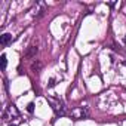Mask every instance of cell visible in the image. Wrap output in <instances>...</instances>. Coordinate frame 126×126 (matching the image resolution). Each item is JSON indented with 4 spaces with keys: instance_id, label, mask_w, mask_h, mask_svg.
I'll return each mask as SVG.
<instances>
[{
    "instance_id": "3957f363",
    "label": "cell",
    "mask_w": 126,
    "mask_h": 126,
    "mask_svg": "<svg viewBox=\"0 0 126 126\" xmlns=\"http://www.w3.org/2000/svg\"><path fill=\"white\" fill-rule=\"evenodd\" d=\"M70 116H71L74 120H82V119H86V117L89 116V113H88V108H86V107H76V108L71 110Z\"/></svg>"
},
{
    "instance_id": "52a82bcc",
    "label": "cell",
    "mask_w": 126,
    "mask_h": 126,
    "mask_svg": "<svg viewBox=\"0 0 126 126\" xmlns=\"http://www.w3.org/2000/svg\"><path fill=\"white\" fill-rule=\"evenodd\" d=\"M0 62H2V70H5L6 65H8V59H6V55H5V53L0 56Z\"/></svg>"
},
{
    "instance_id": "9c48e42d",
    "label": "cell",
    "mask_w": 126,
    "mask_h": 126,
    "mask_svg": "<svg viewBox=\"0 0 126 126\" xmlns=\"http://www.w3.org/2000/svg\"><path fill=\"white\" fill-rule=\"evenodd\" d=\"M33 107H34V104H33V102H30V104H28V111H30V113H33V110H34Z\"/></svg>"
},
{
    "instance_id": "30bf717a",
    "label": "cell",
    "mask_w": 126,
    "mask_h": 126,
    "mask_svg": "<svg viewBox=\"0 0 126 126\" xmlns=\"http://www.w3.org/2000/svg\"><path fill=\"white\" fill-rule=\"evenodd\" d=\"M9 126H16V125H9Z\"/></svg>"
},
{
    "instance_id": "ba28073f",
    "label": "cell",
    "mask_w": 126,
    "mask_h": 126,
    "mask_svg": "<svg viewBox=\"0 0 126 126\" xmlns=\"http://www.w3.org/2000/svg\"><path fill=\"white\" fill-rule=\"evenodd\" d=\"M40 65H42V64H40V62H39V64H37V65H36V64H33V67H31V68H33V70H36V71H37V70H39V68H40Z\"/></svg>"
},
{
    "instance_id": "8fae6325",
    "label": "cell",
    "mask_w": 126,
    "mask_h": 126,
    "mask_svg": "<svg viewBox=\"0 0 126 126\" xmlns=\"http://www.w3.org/2000/svg\"><path fill=\"white\" fill-rule=\"evenodd\" d=\"M125 42H126V37H125Z\"/></svg>"
},
{
    "instance_id": "5b68a950",
    "label": "cell",
    "mask_w": 126,
    "mask_h": 126,
    "mask_svg": "<svg viewBox=\"0 0 126 126\" xmlns=\"http://www.w3.org/2000/svg\"><path fill=\"white\" fill-rule=\"evenodd\" d=\"M11 42H12V36L9 33H5V34L0 36V45H2V46H8Z\"/></svg>"
},
{
    "instance_id": "8992f818",
    "label": "cell",
    "mask_w": 126,
    "mask_h": 126,
    "mask_svg": "<svg viewBox=\"0 0 126 126\" xmlns=\"http://www.w3.org/2000/svg\"><path fill=\"white\" fill-rule=\"evenodd\" d=\"M36 53H37V46H30V49L27 50L25 56L27 58H33V56H36Z\"/></svg>"
},
{
    "instance_id": "7a4b0ae2",
    "label": "cell",
    "mask_w": 126,
    "mask_h": 126,
    "mask_svg": "<svg viewBox=\"0 0 126 126\" xmlns=\"http://www.w3.org/2000/svg\"><path fill=\"white\" fill-rule=\"evenodd\" d=\"M19 117V111L18 108L15 107V104H9L3 113V119L8 122V120H14V119H18Z\"/></svg>"
},
{
    "instance_id": "6da1fadb",
    "label": "cell",
    "mask_w": 126,
    "mask_h": 126,
    "mask_svg": "<svg viewBox=\"0 0 126 126\" xmlns=\"http://www.w3.org/2000/svg\"><path fill=\"white\" fill-rule=\"evenodd\" d=\"M47 102L52 105V110L55 111L56 116H64L65 114V104L64 101H61L59 98H47Z\"/></svg>"
},
{
    "instance_id": "277c9868",
    "label": "cell",
    "mask_w": 126,
    "mask_h": 126,
    "mask_svg": "<svg viewBox=\"0 0 126 126\" xmlns=\"http://www.w3.org/2000/svg\"><path fill=\"white\" fill-rule=\"evenodd\" d=\"M31 15L34 16V18H40V16H43L45 15V12H46V3L45 2H37L33 8H31Z\"/></svg>"
}]
</instances>
